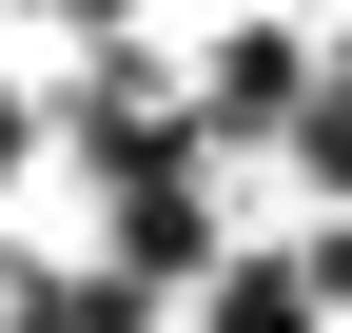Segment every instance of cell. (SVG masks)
<instances>
[{
    "label": "cell",
    "mask_w": 352,
    "mask_h": 333,
    "mask_svg": "<svg viewBox=\"0 0 352 333\" xmlns=\"http://www.w3.org/2000/svg\"><path fill=\"white\" fill-rule=\"evenodd\" d=\"M196 157H235V138H314V20H235L196 59V118H176Z\"/></svg>",
    "instance_id": "cell-1"
}]
</instances>
